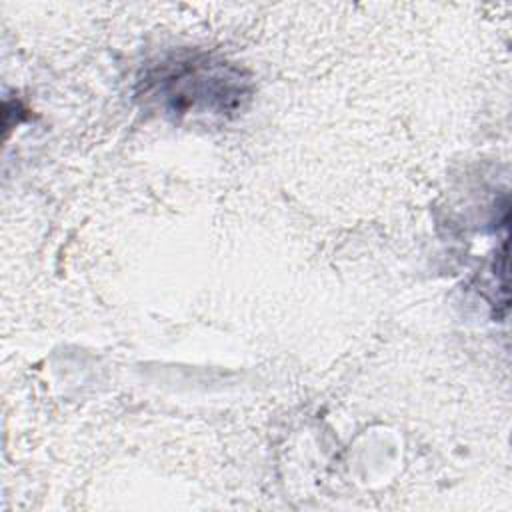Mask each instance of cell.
Masks as SVG:
<instances>
[{"label": "cell", "mask_w": 512, "mask_h": 512, "mask_svg": "<svg viewBox=\"0 0 512 512\" xmlns=\"http://www.w3.org/2000/svg\"><path fill=\"white\" fill-rule=\"evenodd\" d=\"M154 90L174 110H228L232 100L244 96V80L240 72L222 62L184 58L160 68V76L152 80Z\"/></svg>", "instance_id": "cell-1"}]
</instances>
